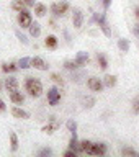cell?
<instances>
[{
	"mask_svg": "<svg viewBox=\"0 0 139 157\" xmlns=\"http://www.w3.org/2000/svg\"><path fill=\"white\" fill-rule=\"evenodd\" d=\"M25 88H26V92L34 98L41 97V93H43L41 80H38V78H34V77H26V80H25Z\"/></svg>",
	"mask_w": 139,
	"mask_h": 157,
	"instance_id": "cell-1",
	"label": "cell"
},
{
	"mask_svg": "<svg viewBox=\"0 0 139 157\" xmlns=\"http://www.w3.org/2000/svg\"><path fill=\"white\" fill-rule=\"evenodd\" d=\"M69 10V3L66 2V0H61V2H54L51 5V12L54 17H64V15L67 13Z\"/></svg>",
	"mask_w": 139,
	"mask_h": 157,
	"instance_id": "cell-2",
	"label": "cell"
},
{
	"mask_svg": "<svg viewBox=\"0 0 139 157\" xmlns=\"http://www.w3.org/2000/svg\"><path fill=\"white\" fill-rule=\"evenodd\" d=\"M33 23V17L31 13L28 12L26 8L21 10V12H18V25L21 28H29V25Z\"/></svg>",
	"mask_w": 139,
	"mask_h": 157,
	"instance_id": "cell-3",
	"label": "cell"
},
{
	"mask_svg": "<svg viewBox=\"0 0 139 157\" xmlns=\"http://www.w3.org/2000/svg\"><path fill=\"white\" fill-rule=\"evenodd\" d=\"M59 101H61V92L57 87H51L48 90V103L51 106H56Z\"/></svg>",
	"mask_w": 139,
	"mask_h": 157,
	"instance_id": "cell-4",
	"label": "cell"
},
{
	"mask_svg": "<svg viewBox=\"0 0 139 157\" xmlns=\"http://www.w3.org/2000/svg\"><path fill=\"white\" fill-rule=\"evenodd\" d=\"M83 20H85V17H83V12L80 8H74V12H72V25H74V28H82V25H83Z\"/></svg>",
	"mask_w": 139,
	"mask_h": 157,
	"instance_id": "cell-5",
	"label": "cell"
},
{
	"mask_svg": "<svg viewBox=\"0 0 139 157\" xmlns=\"http://www.w3.org/2000/svg\"><path fill=\"white\" fill-rule=\"evenodd\" d=\"M97 23H98V26H100L102 33L105 34L106 38H110V36H111V28H110V25L106 23V17H105V15L97 17Z\"/></svg>",
	"mask_w": 139,
	"mask_h": 157,
	"instance_id": "cell-6",
	"label": "cell"
},
{
	"mask_svg": "<svg viewBox=\"0 0 139 157\" xmlns=\"http://www.w3.org/2000/svg\"><path fill=\"white\" fill-rule=\"evenodd\" d=\"M106 144H103V142H93L90 151H88V154L90 155H105L106 154Z\"/></svg>",
	"mask_w": 139,
	"mask_h": 157,
	"instance_id": "cell-7",
	"label": "cell"
},
{
	"mask_svg": "<svg viewBox=\"0 0 139 157\" xmlns=\"http://www.w3.org/2000/svg\"><path fill=\"white\" fill-rule=\"evenodd\" d=\"M87 85L92 92H102L103 87H105V83H103V80H100L98 77H90L87 80Z\"/></svg>",
	"mask_w": 139,
	"mask_h": 157,
	"instance_id": "cell-8",
	"label": "cell"
},
{
	"mask_svg": "<svg viewBox=\"0 0 139 157\" xmlns=\"http://www.w3.org/2000/svg\"><path fill=\"white\" fill-rule=\"evenodd\" d=\"M31 67H34V69H38V71H48L49 69V66H48V62L44 61L43 57H39V56H34V57H31Z\"/></svg>",
	"mask_w": 139,
	"mask_h": 157,
	"instance_id": "cell-9",
	"label": "cell"
},
{
	"mask_svg": "<svg viewBox=\"0 0 139 157\" xmlns=\"http://www.w3.org/2000/svg\"><path fill=\"white\" fill-rule=\"evenodd\" d=\"M59 128H61V123L52 118V120L49 121L48 124H44V126H43V129H41V131L44 132V134H52L54 131H57V129H59Z\"/></svg>",
	"mask_w": 139,
	"mask_h": 157,
	"instance_id": "cell-10",
	"label": "cell"
},
{
	"mask_svg": "<svg viewBox=\"0 0 139 157\" xmlns=\"http://www.w3.org/2000/svg\"><path fill=\"white\" fill-rule=\"evenodd\" d=\"M5 88H7L8 93L17 92L18 88H20V82L15 77H8V78H5Z\"/></svg>",
	"mask_w": 139,
	"mask_h": 157,
	"instance_id": "cell-11",
	"label": "cell"
},
{
	"mask_svg": "<svg viewBox=\"0 0 139 157\" xmlns=\"http://www.w3.org/2000/svg\"><path fill=\"white\" fill-rule=\"evenodd\" d=\"M12 115L15 118H18V120H28L29 118V113L26 110H23V108H20V106H13L12 108Z\"/></svg>",
	"mask_w": 139,
	"mask_h": 157,
	"instance_id": "cell-12",
	"label": "cell"
},
{
	"mask_svg": "<svg viewBox=\"0 0 139 157\" xmlns=\"http://www.w3.org/2000/svg\"><path fill=\"white\" fill-rule=\"evenodd\" d=\"M88 59H90V57H88V52H85V51H79L74 61H75L79 66H85V64L88 62Z\"/></svg>",
	"mask_w": 139,
	"mask_h": 157,
	"instance_id": "cell-13",
	"label": "cell"
},
{
	"mask_svg": "<svg viewBox=\"0 0 139 157\" xmlns=\"http://www.w3.org/2000/svg\"><path fill=\"white\" fill-rule=\"evenodd\" d=\"M29 36H33V38H38V36H41V25L39 23H31L29 25Z\"/></svg>",
	"mask_w": 139,
	"mask_h": 157,
	"instance_id": "cell-14",
	"label": "cell"
},
{
	"mask_svg": "<svg viewBox=\"0 0 139 157\" xmlns=\"http://www.w3.org/2000/svg\"><path fill=\"white\" fill-rule=\"evenodd\" d=\"M57 38L54 36V34H49V36H46V39H44V44H46V48L49 49H56L57 48Z\"/></svg>",
	"mask_w": 139,
	"mask_h": 157,
	"instance_id": "cell-15",
	"label": "cell"
},
{
	"mask_svg": "<svg viewBox=\"0 0 139 157\" xmlns=\"http://www.w3.org/2000/svg\"><path fill=\"white\" fill-rule=\"evenodd\" d=\"M69 147L74 149V151H77V152H80V142H79V139H77V132H72L71 141H69Z\"/></svg>",
	"mask_w": 139,
	"mask_h": 157,
	"instance_id": "cell-16",
	"label": "cell"
},
{
	"mask_svg": "<svg viewBox=\"0 0 139 157\" xmlns=\"http://www.w3.org/2000/svg\"><path fill=\"white\" fill-rule=\"evenodd\" d=\"M18 69H20V67H18L17 62H3V64H2V71L7 72V74H8V72H17Z\"/></svg>",
	"mask_w": 139,
	"mask_h": 157,
	"instance_id": "cell-17",
	"label": "cell"
},
{
	"mask_svg": "<svg viewBox=\"0 0 139 157\" xmlns=\"http://www.w3.org/2000/svg\"><path fill=\"white\" fill-rule=\"evenodd\" d=\"M10 100H12L15 105H21V103L25 101V97L17 90V92H12V93H10Z\"/></svg>",
	"mask_w": 139,
	"mask_h": 157,
	"instance_id": "cell-18",
	"label": "cell"
},
{
	"mask_svg": "<svg viewBox=\"0 0 139 157\" xmlns=\"http://www.w3.org/2000/svg\"><path fill=\"white\" fill-rule=\"evenodd\" d=\"M34 13L36 17H44L48 13V7L44 3H34Z\"/></svg>",
	"mask_w": 139,
	"mask_h": 157,
	"instance_id": "cell-19",
	"label": "cell"
},
{
	"mask_svg": "<svg viewBox=\"0 0 139 157\" xmlns=\"http://www.w3.org/2000/svg\"><path fill=\"white\" fill-rule=\"evenodd\" d=\"M103 83H105V87L113 88V87L116 85V77H115V75H111V74H106V75L103 77Z\"/></svg>",
	"mask_w": 139,
	"mask_h": 157,
	"instance_id": "cell-20",
	"label": "cell"
},
{
	"mask_svg": "<svg viewBox=\"0 0 139 157\" xmlns=\"http://www.w3.org/2000/svg\"><path fill=\"white\" fill-rule=\"evenodd\" d=\"M10 147H12V152H17L18 151V136L17 132H10Z\"/></svg>",
	"mask_w": 139,
	"mask_h": 157,
	"instance_id": "cell-21",
	"label": "cell"
},
{
	"mask_svg": "<svg viewBox=\"0 0 139 157\" xmlns=\"http://www.w3.org/2000/svg\"><path fill=\"white\" fill-rule=\"evenodd\" d=\"M118 48H120L121 52H128L129 51V41L126 38H120L118 39Z\"/></svg>",
	"mask_w": 139,
	"mask_h": 157,
	"instance_id": "cell-22",
	"label": "cell"
},
{
	"mask_svg": "<svg viewBox=\"0 0 139 157\" xmlns=\"http://www.w3.org/2000/svg\"><path fill=\"white\" fill-rule=\"evenodd\" d=\"M18 64V67L20 69H28V67H31V57H20V61L17 62Z\"/></svg>",
	"mask_w": 139,
	"mask_h": 157,
	"instance_id": "cell-23",
	"label": "cell"
},
{
	"mask_svg": "<svg viewBox=\"0 0 139 157\" xmlns=\"http://www.w3.org/2000/svg\"><path fill=\"white\" fill-rule=\"evenodd\" d=\"M25 7H26V5H25L23 0H13L12 2V8L15 12H21V10H25Z\"/></svg>",
	"mask_w": 139,
	"mask_h": 157,
	"instance_id": "cell-24",
	"label": "cell"
},
{
	"mask_svg": "<svg viewBox=\"0 0 139 157\" xmlns=\"http://www.w3.org/2000/svg\"><path fill=\"white\" fill-rule=\"evenodd\" d=\"M92 144H93V142H92V141H88V139L80 141V152H87V154H88V151H90Z\"/></svg>",
	"mask_w": 139,
	"mask_h": 157,
	"instance_id": "cell-25",
	"label": "cell"
},
{
	"mask_svg": "<svg viewBox=\"0 0 139 157\" xmlns=\"http://www.w3.org/2000/svg\"><path fill=\"white\" fill-rule=\"evenodd\" d=\"M97 61H98V66H100V69H103V71H105V69L108 67V61H106V57L103 56V54H100V52H98V56H97Z\"/></svg>",
	"mask_w": 139,
	"mask_h": 157,
	"instance_id": "cell-26",
	"label": "cell"
},
{
	"mask_svg": "<svg viewBox=\"0 0 139 157\" xmlns=\"http://www.w3.org/2000/svg\"><path fill=\"white\" fill-rule=\"evenodd\" d=\"M121 154L123 155H131V157H139V152L134 151V149H131V147H123Z\"/></svg>",
	"mask_w": 139,
	"mask_h": 157,
	"instance_id": "cell-27",
	"label": "cell"
},
{
	"mask_svg": "<svg viewBox=\"0 0 139 157\" xmlns=\"http://www.w3.org/2000/svg\"><path fill=\"white\" fill-rule=\"evenodd\" d=\"M131 108H133V113H134V115H139V95L134 97V100L131 103Z\"/></svg>",
	"mask_w": 139,
	"mask_h": 157,
	"instance_id": "cell-28",
	"label": "cell"
},
{
	"mask_svg": "<svg viewBox=\"0 0 139 157\" xmlns=\"http://www.w3.org/2000/svg\"><path fill=\"white\" fill-rule=\"evenodd\" d=\"M64 67H66L67 71H75V69L79 67V64L75 61H66L64 62Z\"/></svg>",
	"mask_w": 139,
	"mask_h": 157,
	"instance_id": "cell-29",
	"label": "cell"
},
{
	"mask_svg": "<svg viewBox=\"0 0 139 157\" xmlns=\"http://www.w3.org/2000/svg\"><path fill=\"white\" fill-rule=\"evenodd\" d=\"M66 126H67V129L71 131V132H77V121L69 120V121L66 123Z\"/></svg>",
	"mask_w": 139,
	"mask_h": 157,
	"instance_id": "cell-30",
	"label": "cell"
},
{
	"mask_svg": "<svg viewBox=\"0 0 139 157\" xmlns=\"http://www.w3.org/2000/svg\"><path fill=\"white\" fill-rule=\"evenodd\" d=\"M82 103H83V106L92 108V106H93V103H95V100H93L92 97H83V98H82Z\"/></svg>",
	"mask_w": 139,
	"mask_h": 157,
	"instance_id": "cell-31",
	"label": "cell"
},
{
	"mask_svg": "<svg viewBox=\"0 0 139 157\" xmlns=\"http://www.w3.org/2000/svg\"><path fill=\"white\" fill-rule=\"evenodd\" d=\"M51 78H52V82H56V83H59V85H64V80H62V77L59 75V74H51Z\"/></svg>",
	"mask_w": 139,
	"mask_h": 157,
	"instance_id": "cell-32",
	"label": "cell"
},
{
	"mask_svg": "<svg viewBox=\"0 0 139 157\" xmlns=\"http://www.w3.org/2000/svg\"><path fill=\"white\" fill-rule=\"evenodd\" d=\"M15 34H17V38H18V39H20V41H21L23 44H28V38L25 36V34H23L21 31H20V29H17V31H15Z\"/></svg>",
	"mask_w": 139,
	"mask_h": 157,
	"instance_id": "cell-33",
	"label": "cell"
},
{
	"mask_svg": "<svg viewBox=\"0 0 139 157\" xmlns=\"http://www.w3.org/2000/svg\"><path fill=\"white\" fill-rule=\"evenodd\" d=\"M51 154H52V151L49 149V147H44V149H41V151H39V154H38V155L44 157V155H51Z\"/></svg>",
	"mask_w": 139,
	"mask_h": 157,
	"instance_id": "cell-34",
	"label": "cell"
},
{
	"mask_svg": "<svg viewBox=\"0 0 139 157\" xmlns=\"http://www.w3.org/2000/svg\"><path fill=\"white\" fill-rule=\"evenodd\" d=\"M64 155H66V157H75V155H77V151H74V149H69V151H66V152H64Z\"/></svg>",
	"mask_w": 139,
	"mask_h": 157,
	"instance_id": "cell-35",
	"label": "cell"
},
{
	"mask_svg": "<svg viewBox=\"0 0 139 157\" xmlns=\"http://www.w3.org/2000/svg\"><path fill=\"white\" fill-rule=\"evenodd\" d=\"M111 2H113V0H102V5H103V8H105V10H108V8H110V5H111Z\"/></svg>",
	"mask_w": 139,
	"mask_h": 157,
	"instance_id": "cell-36",
	"label": "cell"
},
{
	"mask_svg": "<svg viewBox=\"0 0 139 157\" xmlns=\"http://www.w3.org/2000/svg\"><path fill=\"white\" fill-rule=\"evenodd\" d=\"M0 111H7V106H5V103H3V100H2V98H0Z\"/></svg>",
	"mask_w": 139,
	"mask_h": 157,
	"instance_id": "cell-37",
	"label": "cell"
},
{
	"mask_svg": "<svg viewBox=\"0 0 139 157\" xmlns=\"http://www.w3.org/2000/svg\"><path fill=\"white\" fill-rule=\"evenodd\" d=\"M26 7H34V0H23Z\"/></svg>",
	"mask_w": 139,
	"mask_h": 157,
	"instance_id": "cell-38",
	"label": "cell"
},
{
	"mask_svg": "<svg viewBox=\"0 0 139 157\" xmlns=\"http://www.w3.org/2000/svg\"><path fill=\"white\" fill-rule=\"evenodd\" d=\"M134 15H136V18L139 20V7H136V8H134Z\"/></svg>",
	"mask_w": 139,
	"mask_h": 157,
	"instance_id": "cell-39",
	"label": "cell"
},
{
	"mask_svg": "<svg viewBox=\"0 0 139 157\" xmlns=\"http://www.w3.org/2000/svg\"><path fill=\"white\" fill-rule=\"evenodd\" d=\"M134 31H136V34H139V20H137V25H136V29H134Z\"/></svg>",
	"mask_w": 139,
	"mask_h": 157,
	"instance_id": "cell-40",
	"label": "cell"
},
{
	"mask_svg": "<svg viewBox=\"0 0 139 157\" xmlns=\"http://www.w3.org/2000/svg\"><path fill=\"white\" fill-rule=\"evenodd\" d=\"M0 88H2V85H0Z\"/></svg>",
	"mask_w": 139,
	"mask_h": 157,
	"instance_id": "cell-41",
	"label": "cell"
}]
</instances>
